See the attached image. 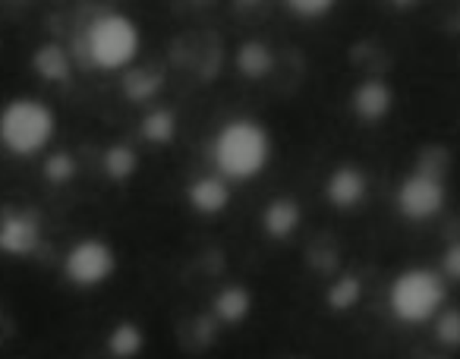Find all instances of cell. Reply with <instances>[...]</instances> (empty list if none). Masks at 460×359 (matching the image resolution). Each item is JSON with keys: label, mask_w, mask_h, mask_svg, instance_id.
Instances as JSON below:
<instances>
[{"label": "cell", "mask_w": 460, "mask_h": 359, "mask_svg": "<svg viewBox=\"0 0 460 359\" xmlns=\"http://www.w3.org/2000/svg\"><path fill=\"white\" fill-rule=\"evenodd\" d=\"M76 173V161H73V154H54L51 161H48V180H58V183H66V180Z\"/></svg>", "instance_id": "44dd1931"}, {"label": "cell", "mask_w": 460, "mask_h": 359, "mask_svg": "<svg viewBox=\"0 0 460 359\" xmlns=\"http://www.w3.org/2000/svg\"><path fill=\"white\" fill-rule=\"evenodd\" d=\"M328 199L338 208H353L366 199V177L357 167H338L328 180Z\"/></svg>", "instance_id": "ba28073f"}, {"label": "cell", "mask_w": 460, "mask_h": 359, "mask_svg": "<svg viewBox=\"0 0 460 359\" xmlns=\"http://www.w3.org/2000/svg\"><path fill=\"white\" fill-rule=\"evenodd\" d=\"M265 233L275 240H284L300 227V206L294 199H275L262 215Z\"/></svg>", "instance_id": "8fae6325"}, {"label": "cell", "mask_w": 460, "mask_h": 359, "mask_svg": "<svg viewBox=\"0 0 460 359\" xmlns=\"http://www.w3.org/2000/svg\"><path fill=\"white\" fill-rule=\"evenodd\" d=\"M288 7L303 20H315V16H325L334 7V0H288Z\"/></svg>", "instance_id": "ffe728a7"}, {"label": "cell", "mask_w": 460, "mask_h": 359, "mask_svg": "<svg viewBox=\"0 0 460 359\" xmlns=\"http://www.w3.org/2000/svg\"><path fill=\"white\" fill-rule=\"evenodd\" d=\"M114 275V252L102 240L76 243L66 256V277L79 287H95Z\"/></svg>", "instance_id": "8992f818"}, {"label": "cell", "mask_w": 460, "mask_h": 359, "mask_svg": "<svg viewBox=\"0 0 460 359\" xmlns=\"http://www.w3.org/2000/svg\"><path fill=\"white\" fill-rule=\"evenodd\" d=\"M35 66H39V73L45 79H64L66 73H70V60H66V54L60 51L58 45L41 48V51L35 54Z\"/></svg>", "instance_id": "5bb4252c"}, {"label": "cell", "mask_w": 460, "mask_h": 359, "mask_svg": "<svg viewBox=\"0 0 460 359\" xmlns=\"http://www.w3.org/2000/svg\"><path fill=\"white\" fill-rule=\"evenodd\" d=\"M190 202L199 215H217L227 208L230 189L224 177H202L190 187Z\"/></svg>", "instance_id": "9c48e42d"}, {"label": "cell", "mask_w": 460, "mask_h": 359, "mask_svg": "<svg viewBox=\"0 0 460 359\" xmlns=\"http://www.w3.org/2000/svg\"><path fill=\"white\" fill-rule=\"evenodd\" d=\"M357 300H359V281H357V277H350V275L341 277V281L328 290V302H332L334 309H350Z\"/></svg>", "instance_id": "d6986e66"}, {"label": "cell", "mask_w": 460, "mask_h": 359, "mask_svg": "<svg viewBox=\"0 0 460 359\" xmlns=\"http://www.w3.org/2000/svg\"><path fill=\"white\" fill-rule=\"evenodd\" d=\"M397 7H407V4H416V0H394Z\"/></svg>", "instance_id": "cb8c5ba5"}, {"label": "cell", "mask_w": 460, "mask_h": 359, "mask_svg": "<svg viewBox=\"0 0 460 359\" xmlns=\"http://www.w3.org/2000/svg\"><path fill=\"white\" fill-rule=\"evenodd\" d=\"M142 133H146V139H152V142H171L173 139V114L171 110H155V114H148L146 123H142Z\"/></svg>", "instance_id": "2e32d148"}, {"label": "cell", "mask_w": 460, "mask_h": 359, "mask_svg": "<svg viewBox=\"0 0 460 359\" xmlns=\"http://www.w3.org/2000/svg\"><path fill=\"white\" fill-rule=\"evenodd\" d=\"M215 312L221 315L224 321H230V325L240 321V319H246V312H250V293L240 290V287L224 290V293L215 300Z\"/></svg>", "instance_id": "7c38bea8"}, {"label": "cell", "mask_w": 460, "mask_h": 359, "mask_svg": "<svg viewBox=\"0 0 460 359\" xmlns=\"http://www.w3.org/2000/svg\"><path fill=\"white\" fill-rule=\"evenodd\" d=\"M133 167H136V158H133V152H129V148L117 145V148H111V152L104 154V171H108L114 180H127L129 173H133Z\"/></svg>", "instance_id": "e0dca14e"}, {"label": "cell", "mask_w": 460, "mask_h": 359, "mask_svg": "<svg viewBox=\"0 0 460 359\" xmlns=\"http://www.w3.org/2000/svg\"><path fill=\"white\" fill-rule=\"evenodd\" d=\"M39 246V221L32 215H10L0 224V250L10 256H26Z\"/></svg>", "instance_id": "52a82bcc"}, {"label": "cell", "mask_w": 460, "mask_h": 359, "mask_svg": "<svg viewBox=\"0 0 460 359\" xmlns=\"http://www.w3.org/2000/svg\"><path fill=\"white\" fill-rule=\"evenodd\" d=\"M237 64H240V70L246 73V76H252V79H259V76H265V73L271 70V54H269V48L265 45H243L240 48V57H237Z\"/></svg>", "instance_id": "4fadbf2b"}, {"label": "cell", "mask_w": 460, "mask_h": 359, "mask_svg": "<svg viewBox=\"0 0 460 359\" xmlns=\"http://www.w3.org/2000/svg\"><path fill=\"white\" fill-rule=\"evenodd\" d=\"M353 110H357L363 120H382L391 110V89L378 79H369L363 83L357 92H353Z\"/></svg>", "instance_id": "30bf717a"}, {"label": "cell", "mask_w": 460, "mask_h": 359, "mask_svg": "<svg viewBox=\"0 0 460 359\" xmlns=\"http://www.w3.org/2000/svg\"><path fill=\"white\" fill-rule=\"evenodd\" d=\"M445 302V281L429 268H410L391 284V309L401 321H429Z\"/></svg>", "instance_id": "3957f363"}, {"label": "cell", "mask_w": 460, "mask_h": 359, "mask_svg": "<svg viewBox=\"0 0 460 359\" xmlns=\"http://www.w3.org/2000/svg\"><path fill=\"white\" fill-rule=\"evenodd\" d=\"M155 89H158V79H148V73H133V76L127 79V92L133 98H139V101L152 95Z\"/></svg>", "instance_id": "7402d4cb"}, {"label": "cell", "mask_w": 460, "mask_h": 359, "mask_svg": "<svg viewBox=\"0 0 460 359\" xmlns=\"http://www.w3.org/2000/svg\"><path fill=\"white\" fill-rule=\"evenodd\" d=\"M139 51V29L120 13H108L89 29V57L102 70H120Z\"/></svg>", "instance_id": "277c9868"}, {"label": "cell", "mask_w": 460, "mask_h": 359, "mask_svg": "<svg viewBox=\"0 0 460 359\" xmlns=\"http://www.w3.org/2000/svg\"><path fill=\"white\" fill-rule=\"evenodd\" d=\"M243 4H259V0H243Z\"/></svg>", "instance_id": "d4e9b609"}, {"label": "cell", "mask_w": 460, "mask_h": 359, "mask_svg": "<svg viewBox=\"0 0 460 359\" xmlns=\"http://www.w3.org/2000/svg\"><path fill=\"white\" fill-rule=\"evenodd\" d=\"M445 275L454 277V281H460V243L447 246V252H445Z\"/></svg>", "instance_id": "603a6c76"}, {"label": "cell", "mask_w": 460, "mask_h": 359, "mask_svg": "<svg viewBox=\"0 0 460 359\" xmlns=\"http://www.w3.org/2000/svg\"><path fill=\"white\" fill-rule=\"evenodd\" d=\"M397 208H401V215H407L410 221H426L445 208L441 171L429 164V158L420 171L410 173L401 183V189H397Z\"/></svg>", "instance_id": "5b68a950"}, {"label": "cell", "mask_w": 460, "mask_h": 359, "mask_svg": "<svg viewBox=\"0 0 460 359\" xmlns=\"http://www.w3.org/2000/svg\"><path fill=\"white\" fill-rule=\"evenodd\" d=\"M271 154L269 133L262 123L252 120H230L215 139L217 171L230 180H250L265 167Z\"/></svg>", "instance_id": "6da1fadb"}, {"label": "cell", "mask_w": 460, "mask_h": 359, "mask_svg": "<svg viewBox=\"0 0 460 359\" xmlns=\"http://www.w3.org/2000/svg\"><path fill=\"white\" fill-rule=\"evenodd\" d=\"M54 127H58L54 110L35 98H16L0 114V139L16 154L41 152L51 142Z\"/></svg>", "instance_id": "7a4b0ae2"}, {"label": "cell", "mask_w": 460, "mask_h": 359, "mask_svg": "<svg viewBox=\"0 0 460 359\" xmlns=\"http://www.w3.org/2000/svg\"><path fill=\"white\" fill-rule=\"evenodd\" d=\"M435 337L445 346H460V312L457 309H447L435 319Z\"/></svg>", "instance_id": "ac0fdd59"}, {"label": "cell", "mask_w": 460, "mask_h": 359, "mask_svg": "<svg viewBox=\"0 0 460 359\" xmlns=\"http://www.w3.org/2000/svg\"><path fill=\"white\" fill-rule=\"evenodd\" d=\"M108 346L114 356H136L142 350V334L136 325H117L108 337Z\"/></svg>", "instance_id": "9a60e30c"}]
</instances>
